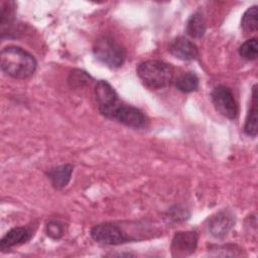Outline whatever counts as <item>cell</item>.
<instances>
[{
	"label": "cell",
	"instance_id": "cell-14",
	"mask_svg": "<svg viewBox=\"0 0 258 258\" xmlns=\"http://www.w3.org/2000/svg\"><path fill=\"white\" fill-rule=\"evenodd\" d=\"M207 30L204 15L197 11L191 14L186 22V33L192 38H202Z\"/></svg>",
	"mask_w": 258,
	"mask_h": 258
},
{
	"label": "cell",
	"instance_id": "cell-1",
	"mask_svg": "<svg viewBox=\"0 0 258 258\" xmlns=\"http://www.w3.org/2000/svg\"><path fill=\"white\" fill-rule=\"evenodd\" d=\"M1 70L13 79L31 77L37 67L34 56L19 46H6L1 50Z\"/></svg>",
	"mask_w": 258,
	"mask_h": 258
},
{
	"label": "cell",
	"instance_id": "cell-5",
	"mask_svg": "<svg viewBox=\"0 0 258 258\" xmlns=\"http://www.w3.org/2000/svg\"><path fill=\"white\" fill-rule=\"evenodd\" d=\"M90 234L94 241L104 245H120L133 240L113 223L98 224L91 229Z\"/></svg>",
	"mask_w": 258,
	"mask_h": 258
},
{
	"label": "cell",
	"instance_id": "cell-11",
	"mask_svg": "<svg viewBox=\"0 0 258 258\" xmlns=\"http://www.w3.org/2000/svg\"><path fill=\"white\" fill-rule=\"evenodd\" d=\"M234 225L233 216L227 212H220L211 218L209 222V231L217 238H221L230 231Z\"/></svg>",
	"mask_w": 258,
	"mask_h": 258
},
{
	"label": "cell",
	"instance_id": "cell-17",
	"mask_svg": "<svg viewBox=\"0 0 258 258\" xmlns=\"http://www.w3.org/2000/svg\"><path fill=\"white\" fill-rule=\"evenodd\" d=\"M241 26L247 32L257 30V6L249 7L241 18Z\"/></svg>",
	"mask_w": 258,
	"mask_h": 258
},
{
	"label": "cell",
	"instance_id": "cell-18",
	"mask_svg": "<svg viewBox=\"0 0 258 258\" xmlns=\"http://www.w3.org/2000/svg\"><path fill=\"white\" fill-rule=\"evenodd\" d=\"M258 53V42L257 38H251L246 40L239 47V54L248 60H254L257 58Z\"/></svg>",
	"mask_w": 258,
	"mask_h": 258
},
{
	"label": "cell",
	"instance_id": "cell-20",
	"mask_svg": "<svg viewBox=\"0 0 258 258\" xmlns=\"http://www.w3.org/2000/svg\"><path fill=\"white\" fill-rule=\"evenodd\" d=\"M91 79V77L84 71H74L72 72L70 78H69V83L72 84V87H82L88 81Z\"/></svg>",
	"mask_w": 258,
	"mask_h": 258
},
{
	"label": "cell",
	"instance_id": "cell-13",
	"mask_svg": "<svg viewBox=\"0 0 258 258\" xmlns=\"http://www.w3.org/2000/svg\"><path fill=\"white\" fill-rule=\"evenodd\" d=\"M73 173L72 164H62L57 167L49 169L46 174L52 184L56 189H61L68 185L71 180Z\"/></svg>",
	"mask_w": 258,
	"mask_h": 258
},
{
	"label": "cell",
	"instance_id": "cell-7",
	"mask_svg": "<svg viewBox=\"0 0 258 258\" xmlns=\"http://www.w3.org/2000/svg\"><path fill=\"white\" fill-rule=\"evenodd\" d=\"M94 94L98 110L106 118H108L112 110L121 103L115 89L105 80H100L96 83Z\"/></svg>",
	"mask_w": 258,
	"mask_h": 258
},
{
	"label": "cell",
	"instance_id": "cell-12",
	"mask_svg": "<svg viewBox=\"0 0 258 258\" xmlns=\"http://www.w3.org/2000/svg\"><path fill=\"white\" fill-rule=\"evenodd\" d=\"M14 16H15V4L12 1L2 2L0 9V25L1 36L11 37L14 28Z\"/></svg>",
	"mask_w": 258,
	"mask_h": 258
},
{
	"label": "cell",
	"instance_id": "cell-3",
	"mask_svg": "<svg viewBox=\"0 0 258 258\" xmlns=\"http://www.w3.org/2000/svg\"><path fill=\"white\" fill-rule=\"evenodd\" d=\"M93 52L98 60L111 69L122 67L126 59L125 48L110 36H101L96 39Z\"/></svg>",
	"mask_w": 258,
	"mask_h": 258
},
{
	"label": "cell",
	"instance_id": "cell-10",
	"mask_svg": "<svg viewBox=\"0 0 258 258\" xmlns=\"http://www.w3.org/2000/svg\"><path fill=\"white\" fill-rule=\"evenodd\" d=\"M32 233L29 229L24 227H16L9 230L0 241V248L2 251L10 249L16 245L26 243L30 240Z\"/></svg>",
	"mask_w": 258,
	"mask_h": 258
},
{
	"label": "cell",
	"instance_id": "cell-15",
	"mask_svg": "<svg viewBox=\"0 0 258 258\" xmlns=\"http://www.w3.org/2000/svg\"><path fill=\"white\" fill-rule=\"evenodd\" d=\"M256 85L253 86L252 90V102H253V107L249 110L246 119H245V124H244V132L246 135L250 137H256L257 131H258V116H257V108H256Z\"/></svg>",
	"mask_w": 258,
	"mask_h": 258
},
{
	"label": "cell",
	"instance_id": "cell-4",
	"mask_svg": "<svg viewBox=\"0 0 258 258\" xmlns=\"http://www.w3.org/2000/svg\"><path fill=\"white\" fill-rule=\"evenodd\" d=\"M212 102L216 110L224 117L234 120L238 116V105L231 89L224 85L215 87L211 93Z\"/></svg>",
	"mask_w": 258,
	"mask_h": 258
},
{
	"label": "cell",
	"instance_id": "cell-19",
	"mask_svg": "<svg viewBox=\"0 0 258 258\" xmlns=\"http://www.w3.org/2000/svg\"><path fill=\"white\" fill-rule=\"evenodd\" d=\"M45 233L49 238L57 240L63 235V226L58 221H50L45 226Z\"/></svg>",
	"mask_w": 258,
	"mask_h": 258
},
{
	"label": "cell",
	"instance_id": "cell-9",
	"mask_svg": "<svg viewBox=\"0 0 258 258\" xmlns=\"http://www.w3.org/2000/svg\"><path fill=\"white\" fill-rule=\"evenodd\" d=\"M168 50L174 57L181 60H195L199 56L197 45L183 36L174 38L170 42Z\"/></svg>",
	"mask_w": 258,
	"mask_h": 258
},
{
	"label": "cell",
	"instance_id": "cell-6",
	"mask_svg": "<svg viewBox=\"0 0 258 258\" xmlns=\"http://www.w3.org/2000/svg\"><path fill=\"white\" fill-rule=\"evenodd\" d=\"M108 119L116 120L117 122L133 129L143 128L147 123V118L141 110L122 103L118 104L112 110Z\"/></svg>",
	"mask_w": 258,
	"mask_h": 258
},
{
	"label": "cell",
	"instance_id": "cell-2",
	"mask_svg": "<svg viewBox=\"0 0 258 258\" xmlns=\"http://www.w3.org/2000/svg\"><path fill=\"white\" fill-rule=\"evenodd\" d=\"M136 73L141 82L150 89H162L173 81V68L161 60H146L140 62Z\"/></svg>",
	"mask_w": 258,
	"mask_h": 258
},
{
	"label": "cell",
	"instance_id": "cell-8",
	"mask_svg": "<svg viewBox=\"0 0 258 258\" xmlns=\"http://www.w3.org/2000/svg\"><path fill=\"white\" fill-rule=\"evenodd\" d=\"M198 245V235L194 231H181L174 234L171 241V253L174 257L192 254Z\"/></svg>",
	"mask_w": 258,
	"mask_h": 258
},
{
	"label": "cell",
	"instance_id": "cell-16",
	"mask_svg": "<svg viewBox=\"0 0 258 258\" xmlns=\"http://www.w3.org/2000/svg\"><path fill=\"white\" fill-rule=\"evenodd\" d=\"M200 80L198 76L192 72H186L181 74L175 80V86L178 91L182 93H191L198 90Z\"/></svg>",
	"mask_w": 258,
	"mask_h": 258
}]
</instances>
